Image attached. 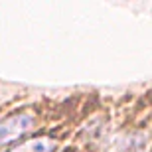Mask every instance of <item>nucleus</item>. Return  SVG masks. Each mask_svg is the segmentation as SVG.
<instances>
[{
    "mask_svg": "<svg viewBox=\"0 0 152 152\" xmlns=\"http://www.w3.org/2000/svg\"><path fill=\"white\" fill-rule=\"evenodd\" d=\"M59 140H61V136L57 132H44V134H36L32 138H26L10 146L8 152H56L59 146Z\"/></svg>",
    "mask_w": 152,
    "mask_h": 152,
    "instance_id": "nucleus-2",
    "label": "nucleus"
},
{
    "mask_svg": "<svg viewBox=\"0 0 152 152\" xmlns=\"http://www.w3.org/2000/svg\"><path fill=\"white\" fill-rule=\"evenodd\" d=\"M36 129V113L32 109L16 111L0 118V150L10 148Z\"/></svg>",
    "mask_w": 152,
    "mask_h": 152,
    "instance_id": "nucleus-1",
    "label": "nucleus"
},
{
    "mask_svg": "<svg viewBox=\"0 0 152 152\" xmlns=\"http://www.w3.org/2000/svg\"><path fill=\"white\" fill-rule=\"evenodd\" d=\"M59 152H77V150H73V148H71V146H65V148H63V150H59Z\"/></svg>",
    "mask_w": 152,
    "mask_h": 152,
    "instance_id": "nucleus-3",
    "label": "nucleus"
}]
</instances>
